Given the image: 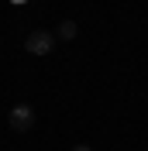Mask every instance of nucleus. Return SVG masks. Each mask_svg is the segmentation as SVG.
<instances>
[{
	"instance_id": "obj_6",
	"label": "nucleus",
	"mask_w": 148,
	"mask_h": 151,
	"mask_svg": "<svg viewBox=\"0 0 148 151\" xmlns=\"http://www.w3.org/2000/svg\"><path fill=\"white\" fill-rule=\"evenodd\" d=\"M145 151H148V148H145Z\"/></svg>"
},
{
	"instance_id": "obj_2",
	"label": "nucleus",
	"mask_w": 148,
	"mask_h": 151,
	"mask_svg": "<svg viewBox=\"0 0 148 151\" xmlns=\"http://www.w3.org/2000/svg\"><path fill=\"white\" fill-rule=\"evenodd\" d=\"M24 48H28L31 55H48L52 48H55V35L52 31H31L24 38Z\"/></svg>"
},
{
	"instance_id": "obj_1",
	"label": "nucleus",
	"mask_w": 148,
	"mask_h": 151,
	"mask_svg": "<svg viewBox=\"0 0 148 151\" xmlns=\"http://www.w3.org/2000/svg\"><path fill=\"white\" fill-rule=\"evenodd\" d=\"M7 124H10V131H17V134L31 131V127H35V106H31V103H17V106H10Z\"/></svg>"
},
{
	"instance_id": "obj_3",
	"label": "nucleus",
	"mask_w": 148,
	"mask_h": 151,
	"mask_svg": "<svg viewBox=\"0 0 148 151\" xmlns=\"http://www.w3.org/2000/svg\"><path fill=\"white\" fill-rule=\"evenodd\" d=\"M76 21H62V24H59V31H55V38H62V41H73L76 38Z\"/></svg>"
},
{
	"instance_id": "obj_5",
	"label": "nucleus",
	"mask_w": 148,
	"mask_h": 151,
	"mask_svg": "<svg viewBox=\"0 0 148 151\" xmlns=\"http://www.w3.org/2000/svg\"><path fill=\"white\" fill-rule=\"evenodd\" d=\"M10 4H28V0H10Z\"/></svg>"
},
{
	"instance_id": "obj_4",
	"label": "nucleus",
	"mask_w": 148,
	"mask_h": 151,
	"mask_svg": "<svg viewBox=\"0 0 148 151\" xmlns=\"http://www.w3.org/2000/svg\"><path fill=\"white\" fill-rule=\"evenodd\" d=\"M69 151H93V148H90V144H73Z\"/></svg>"
}]
</instances>
